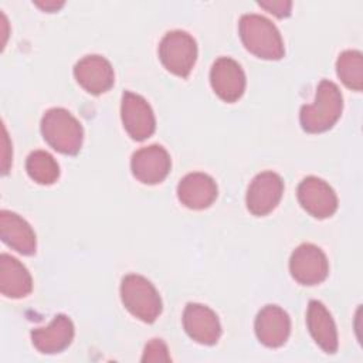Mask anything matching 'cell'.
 Returning a JSON list of instances; mask_svg holds the SVG:
<instances>
[{
  "label": "cell",
  "instance_id": "cell-13",
  "mask_svg": "<svg viewBox=\"0 0 363 363\" xmlns=\"http://www.w3.org/2000/svg\"><path fill=\"white\" fill-rule=\"evenodd\" d=\"M183 328L186 333L200 345H216L221 336V325L217 313L203 303H187L183 311Z\"/></svg>",
  "mask_w": 363,
  "mask_h": 363
},
{
  "label": "cell",
  "instance_id": "cell-10",
  "mask_svg": "<svg viewBox=\"0 0 363 363\" xmlns=\"http://www.w3.org/2000/svg\"><path fill=\"white\" fill-rule=\"evenodd\" d=\"M210 84L220 99L233 104L245 91V74L235 60L220 57L211 65Z\"/></svg>",
  "mask_w": 363,
  "mask_h": 363
},
{
  "label": "cell",
  "instance_id": "cell-4",
  "mask_svg": "<svg viewBox=\"0 0 363 363\" xmlns=\"http://www.w3.org/2000/svg\"><path fill=\"white\" fill-rule=\"evenodd\" d=\"M121 301L135 318L146 323L155 322L162 313V299L157 289L147 278L138 274L122 278Z\"/></svg>",
  "mask_w": 363,
  "mask_h": 363
},
{
  "label": "cell",
  "instance_id": "cell-5",
  "mask_svg": "<svg viewBox=\"0 0 363 363\" xmlns=\"http://www.w3.org/2000/svg\"><path fill=\"white\" fill-rule=\"evenodd\" d=\"M159 58L169 72L186 78L197 60L196 40L183 30L167 31L159 44Z\"/></svg>",
  "mask_w": 363,
  "mask_h": 363
},
{
  "label": "cell",
  "instance_id": "cell-11",
  "mask_svg": "<svg viewBox=\"0 0 363 363\" xmlns=\"http://www.w3.org/2000/svg\"><path fill=\"white\" fill-rule=\"evenodd\" d=\"M172 160L167 150L160 145L138 149L130 159L132 174L143 184H157L170 172Z\"/></svg>",
  "mask_w": 363,
  "mask_h": 363
},
{
  "label": "cell",
  "instance_id": "cell-1",
  "mask_svg": "<svg viewBox=\"0 0 363 363\" xmlns=\"http://www.w3.org/2000/svg\"><path fill=\"white\" fill-rule=\"evenodd\" d=\"M343 96L337 85L322 79L316 88L313 104L303 105L299 111V122L305 132L320 133L329 130L340 118Z\"/></svg>",
  "mask_w": 363,
  "mask_h": 363
},
{
  "label": "cell",
  "instance_id": "cell-3",
  "mask_svg": "<svg viewBox=\"0 0 363 363\" xmlns=\"http://www.w3.org/2000/svg\"><path fill=\"white\" fill-rule=\"evenodd\" d=\"M44 140L57 152L74 156L81 150L84 129L81 122L64 108L45 111L40 123Z\"/></svg>",
  "mask_w": 363,
  "mask_h": 363
},
{
  "label": "cell",
  "instance_id": "cell-12",
  "mask_svg": "<svg viewBox=\"0 0 363 363\" xmlns=\"http://www.w3.org/2000/svg\"><path fill=\"white\" fill-rule=\"evenodd\" d=\"M74 77L92 95H101L109 91L115 82V72L111 62L98 54L82 57L74 67Z\"/></svg>",
  "mask_w": 363,
  "mask_h": 363
},
{
  "label": "cell",
  "instance_id": "cell-20",
  "mask_svg": "<svg viewBox=\"0 0 363 363\" xmlns=\"http://www.w3.org/2000/svg\"><path fill=\"white\" fill-rule=\"evenodd\" d=\"M336 74L350 89L360 92L363 88V54L359 50H346L336 60Z\"/></svg>",
  "mask_w": 363,
  "mask_h": 363
},
{
  "label": "cell",
  "instance_id": "cell-2",
  "mask_svg": "<svg viewBox=\"0 0 363 363\" xmlns=\"http://www.w3.org/2000/svg\"><path fill=\"white\" fill-rule=\"evenodd\" d=\"M238 33L244 47L258 58L281 60L285 54L278 28L261 14H242L238 23Z\"/></svg>",
  "mask_w": 363,
  "mask_h": 363
},
{
  "label": "cell",
  "instance_id": "cell-7",
  "mask_svg": "<svg viewBox=\"0 0 363 363\" xmlns=\"http://www.w3.org/2000/svg\"><path fill=\"white\" fill-rule=\"evenodd\" d=\"M284 193L282 177L271 170L258 173L250 183L245 194V204L252 216L269 214L281 201Z\"/></svg>",
  "mask_w": 363,
  "mask_h": 363
},
{
  "label": "cell",
  "instance_id": "cell-22",
  "mask_svg": "<svg viewBox=\"0 0 363 363\" xmlns=\"http://www.w3.org/2000/svg\"><path fill=\"white\" fill-rule=\"evenodd\" d=\"M142 362H170V354L166 343L162 339H152L143 350Z\"/></svg>",
  "mask_w": 363,
  "mask_h": 363
},
{
  "label": "cell",
  "instance_id": "cell-25",
  "mask_svg": "<svg viewBox=\"0 0 363 363\" xmlns=\"http://www.w3.org/2000/svg\"><path fill=\"white\" fill-rule=\"evenodd\" d=\"M37 7L48 11V13H52V11H57L58 9H61L64 6V1H55V0H50V1H35L34 3Z\"/></svg>",
  "mask_w": 363,
  "mask_h": 363
},
{
  "label": "cell",
  "instance_id": "cell-15",
  "mask_svg": "<svg viewBox=\"0 0 363 363\" xmlns=\"http://www.w3.org/2000/svg\"><path fill=\"white\" fill-rule=\"evenodd\" d=\"M217 184L214 179L201 172L186 174L177 184L179 201L191 210H204L217 199Z\"/></svg>",
  "mask_w": 363,
  "mask_h": 363
},
{
  "label": "cell",
  "instance_id": "cell-6",
  "mask_svg": "<svg viewBox=\"0 0 363 363\" xmlns=\"http://www.w3.org/2000/svg\"><path fill=\"white\" fill-rule=\"evenodd\" d=\"M289 272L301 285H318L329 274V262L325 252L315 244L298 245L289 258Z\"/></svg>",
  "mask_w": 363,
  "mask_h": 363
},
{
  "label": "cell",
  "instance_id": "cell-14",
  "mask_svg": "<svg viewBox=\"0 0 363 363\" xmlns=\"http://www.w3.org/2000/svg\"><path fill=\"white\" fill-rule=\"evenodd\" d=\"M255 335L267 347L282 346L291 333L289 315L278 305H265L255 318Z\"/></svg>",
  "mask_w": 363,
  "mask_h": 363
},
{
  "label": "cell",
  "instance_id": "cell-23",
  "mask_svg": "<svg viewBox=\"0 0 363 363\" xmlns=\"http://www.w3.org/2000/svg\"><path fill=\"white\" fill-rule=\"evenodd\" d=\"M258 6L265 9L268 13L277 16L278 18L288 17L291 14L292 1L289 0H261L258 1Z\"/></svg>",
  "mask_w": 363,
  "mask_h": 363
},
{
  "label": "cell",
  "instance_id": "cell-18",
  "mask_svg": "<svg viewBox=\"0 0 363 363\" xmlns=\"http://www.w3.org/2000/svg\"><path fill=\"white\" fill-rule=\"evenodd\" d=\"M0 237L9 247L23 255H33L35 252V233L17 213L9 210L0 211Z\"/></svg>",
  "mask_w": 363,
  "mask_h": 363
},
{
  "label": "cell",
  "instance_id": "cell-21",
  "mask_svg": "<svg viewBox=\"0 0 363 363\" xmlns=\"http://www.w3.org/2000/svg\"><path fill=\"white\" fill-rule=\"evenodd\" d=\"M26 170L38 184H52L60 177L57 160L45 150H34L27 156Z\"/></svg>",
  "mask_w": 363,
  "mask_h": 363
},
{
  "label": "cell",
  "instance_id": "cell-24",
  "mask_svg": "<svg viewBox=\"0 0 363 363\" xmlns=\"http://www.w3.org/2000/svg\"><path fill=\"white\" fill-rule=\"evenodd\" d=\"M1 146H3V152H1V173L6 174L9 172L10 163H11V147L9 143V136L6 132V128L3 126V140H1Z\"/></svg>",
  "mask_w": 363,
  "mask_h": 363
},
{
  "label": "cell",
  "instance_id": "cell-9",
  "mask_svg": "<svg viewBox=\"0 0 363 363\" xmlns=\"http://www.w3.org/2000/svg\"><path fill=\"white\" fill-rule=\"evenodd\" d=\"M301 207L315 218H328L337 210V196L323 179L305 177L296 190Z\"/></svg>",
  "mask_w": 363,
  "mask_h": 363
},
{
  "label": "cell",
  "instance_id": "cell-8",
  "mask_svg": "<svg viewBox=\"0 0 363 363\" xmlns=\"http://www.w3.org/2000/svg\"><path fill=\"white\" fill-rule=\"evenodd\" d=\"M121 119L128 135L138 142L150 138L156 129L155 113L147 101L130 91H125L121 102Z\"/></svg>",
  "mask_w": 363,
  "mask_h": 363
},
{
  "label": "cell",
  "instance_id": "cell-16",
  "mask_svg": "<svg viewBox=\"0 0 363 363\" xmlns=\"http://www.w3.org/2000/svg\"><path fill=\"white\" fill-rule=\"evenodd\" d=\"M74 339V323L64 315L58 313L48 326L31 330V342L34 347L45 354L60 353L67 349Z\"/></svg>",
  "mask_w": 363,
  "mask_h": 363
},
{
  "label": "cell",
  "instance_id": "cell-19",
  "mask_svg": "<svg viewBox=\"0 0 363 363\" xmlns=\"http://www.w3.org/2000/svg\"><path fill=\"white\" fill-rule=\"evenodd\" d=\"M33 291V279L28 269L9 254L0 255V292L13 299L27 296Z\"/></svg>",
  "mask_w": 363,
  "mask_h": 363
},
{
  "label": "cell",
  "instance_id": "cell-17",
  "mask_svg": "<svg viewBox=\"0 0 363 363\" xmlns=\"http://www.w3.org/2000/svg\"><path fill=\"white\" fill-rule=\"evenodd\" d=\"M306 325L311 336L323 352L333 354L337 350L339 340L335 320L320 301H309L306 311Z\"/></svg>",
  "mask_w": 363,
  "mask_h": 363
}]
</instances>
